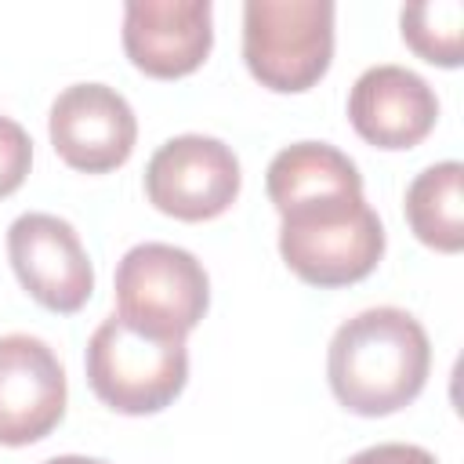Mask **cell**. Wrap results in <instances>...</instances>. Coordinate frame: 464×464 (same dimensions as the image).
<instances>
[{"instance_id": "5bb4252c", "label": "cell", "mask_w": 464, "mask_h": 464, "mask_svg": "<svg viewBox=\"0 0 464 464\" xmlns=\"http://www.w3.org/2000/svg\"><path fill=\"white\" fill-rule=\"evenodd\" d=\"M399 22H402V40L424 62L442 65V69L460 65V44H464V4L460 0L406 4Z\"/></svg>"}, {"instance_id": "5b68a950", "label": "cell", "mask_w": 464, "mask_h": 464, "mask_svg": "<svg viewBox=\"0 0 464 464\" xmlns=\"http://www.w3.org/2000/svg\"><path fill=\"white\" fill-rule=\"evenodd\" d=\"M120 315L185 337L199 326L210 304V283L203 265L170 243H138L116 265Z\"/></svg>"}, {"instance_id": "52a82bcc", "label": "cell", "mask_w": 464, "mask_h": 464, "mask_svg": "<svg viewBox=\"0 0 464 464\" xmlns=\"http://www.w3.org/2000/svg\"><path fill=\"white\" fill-rule=\"evenodd\" d=\"M7 257L33 301L51 312H80L94 290L91 257L65 218L22 214L7 228Z\"/></svg>"}, {"instance_id": "8992f818", "label": "cell", "mask_w": 464, "mask_h": 464, "mask_svg": "<svg viewBox=\"0 0 464 464\" xmlns=\"http://www.w3.org/2000/svg\"><path fill=\"white\" fill-rule=\"evenodd\" d=\"M145 192L156 210L178 221L218 218L239 196V160L210 134H178L152 152Z\"/></svg>"}, {"instance_id": "3957f363", "label": "cell", "mask_w": 464, "mask_h": 464, "mask_svg": "<svg viewBox=\"0 0 464 464\" xmlns=\"http://www.w3.org/2000/svg\"><path fill=\"white\" fill-rule=\"evenodd\" d=\"M279 254L312 286L366 279L384 254V225L362 196H330L279 214Z\"/></svg>"}, {"instance_id": "8fae6325", "label": "cell", "mask_w": 464, "mask_h": 464, "mask_svg": "<svg viewBox=\"0 0 464 464\" xmlns=\"http://www.w3.org/2000/svg\"><path fill=\"white\" fill-rule=\"evenodd\" d=\"M348 120L355 134L377 149H410L431 134L439 98L413 69L373 65L348 94Z\"/></svg>"}, {"instance_id": "30bf717a", "label": "cell", "mask_w": 464, "mask_h": 464, "mask_svg": "<svg viewBox=\"0 0 464 464\" xmlns=\"http://www.w3.org/2000/svg\"><path fill=\"white\" fill-rule=\"evenodd\" d=\"M210 44V0H130L123 7V51L156 80L199 69Z\"/></svg>"}, {"instance_id": "277c9868", "label": "cell", "mask_w": 464, "mask_h": 464, "mask_svg": "<svg viewBox=\"0 0 464 464\" xmlns=\"http://www.w3.org/2000/svg\"><path fill=\"white\" fill-rule=\"evenodd\" d=\"M243 58L268 91H308L334 58L330 0H246Z\"/></svg>"}, {"instance_id": "4fadbf2b", "label": "cell", "mask_w": 464, "mask_h": 464, "mask_svg": "<svg viewBox=\"0 0 464 464\" xmlns=\"http://www.w3.org/2000/svg\"><path fill=\"white\" fill-rule=\"evenodd\" d=\"M406 221L431 250L457 254L464 246V167L457 160L435 163L410 181Z\"/></svg>"}, {"instance_id": "2e32d148", "label": "cell", "mask_w": 464, "mask_h": 464, "mask_svg": "<svg viewBox=\"0 0 464 464\" xmlns=\"http://www.w3.org/2000/svg\"><path fill=\"white\" fill-rule=\"evenodd\" d=\"M344 464H439V460H435V453H428L424 446H413V442H377L370 450H359Z\"/></svg>"}, {"instance_id": "9c48e42d", "label": "cell", "mask_w": 464, "mask_h": 464, "mask_svg": "<svg viewBox=\"0 0 464 464\" xmlns=\"http://www.w3.org/2000/svg\"><path fill=\"white\" fill-rule=\"evenodd\" d=\"M65 413V370L33 334L0 337V446L44 439Z\"/></svg>"}, {"instance_id": "ba28073f", "label": "cell", "mask_w": 464, "mask_h": 464, "mask_svg": "<svg viewBox=\"0 0 464 464\" xmlns=\"http://www.w3.org/2000/svg\"><path fill=\"white\" fill-rule=\"evenodd\" d=\"M54 152L83 174H105L127 163L138 138V120L127 98L105 83L65 87L47 116Z\"/></svg>"}, {"instance_id": "7c38bea8", "label": "cell", "mask_w": 464, "mask_h": 464, "mask_svg": "<svg viewBox=\"0 0 464 464\" xmlns=\"http://www.w3.org/2000/svg\"><path fill=\"white\" fill-rule=\"evenodd\" d=\"M268 199L276 210H290L312 199L330 196H362V174L359 167L326 141H297L272 156L265 174Z\"/></svg>"}, {"instance_id": "7a4b0ae2", "label": "cell", "mask_w": 464, "mask_h": 464, "mask_svg": "<svg viewBox=\"0 0 464 464\" xmlns=\"http://www.w3.org/2000/svg\"><path fill=\"white\" fill-rule=\"evenodd\" d=\"M188 377L185 337L141 326L112 312L87 341V381L116 413H156L170 406Z\"/></svg>"}, {"instance_id": "6da1fadb", "label": "cell", "mask_w": 464, "mask_h": 464, "mask_svg": "<svg viewBox=\"0 0 464 464\" xmlns=\"http://www.w3.org/2000/svg\"><path fill=\"white\" fill-rule=\"evenodd\" d=\"M431 366L424 326L406 308H366L337 326L326 352V377L337 402L359 417H384L410 406Z\"/></svg>"}, {"instance_id": "9a60e30c", "label": "cell", "mask_w": 464, "mask_h": 464, "mask_svg": "<svg viewBox=\"0 0 464 464\" xmlns=\"http://www.w3.org/2000/svg\"><path fill=\"white\" fill-rule=\"evenodd\" d=\"M29 163H33V141L25 127L14 123L11 116H0V199L25 181Z\"/></svg>"}, {"instance_id": "e0dca14e", "label": "cell", "mask_w": 464, "mask_h": 464, "mask_svg": "<svg viewBox=\"0 0 464 464\" xmlns=\"http://www.w3.org/2000/svg\"><path fill=\"white\" fill-rule=\"evenodd\" d=\"M44 464H105V460H94V457H76V453H69V457H54V460H44Z\"/></svg>"}]
</instances>
